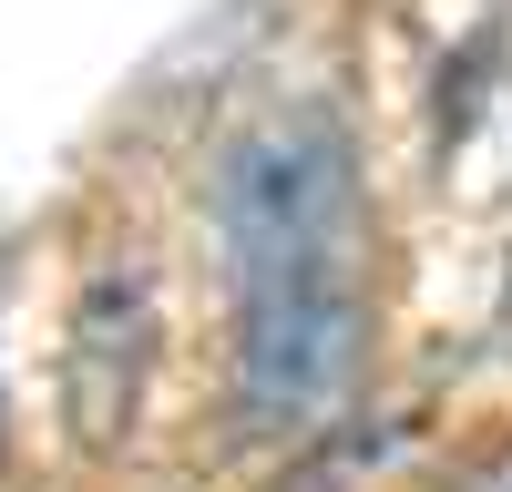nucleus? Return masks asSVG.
Here are the masks:
<instances>
[{
	"label": "nucleus",
	"mask_w": 512,
	"mask_h": 492,
	"mask_svg": "<svg viewBox=\"0 0 512 492\" xmlns=\"http://www.w3.org/2000/svg\"><path fill=\"white\" fill-rule=\"evenodd\" d=\"M154 349H164V318H154V277L144 267H103L82 277L72 328H62V421L72 441H123L134 410L154 390Z\"/></svg>",
	"instance_id": "nucleus-2"
},
{
	"label": "nucleus",
	"mask_w": 512,
	"mask_h": 492,
	"mask_svg": "<svg viewBox=\"0 0 512 492\" xmlns=\"http://www.w3.org/2000/svg\"><path fill=\"white\" fill-rule=\"evenodd\" d=\"M226 298H236V410L246 431H308L359 369V154L328 113L256 123L216 185Z\"/></svg>",
	"instance_id": "nucleus-1"
}]
</instances>
